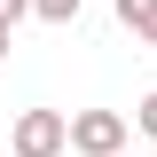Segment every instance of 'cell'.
<instances>
[{
  "label": "cell",
  "instance_id": "obj_1",
  "mask_svg": "<svg viewBox=\"0 0 157 157\" xmlns=\"http://www.w3.org/2000/svg\"><path fill=\"white\" fill-rule=\"evenodd\" d=\"M126 110H71V157H126Z\"/></svg>",
  "mask_w": 157,
  "mask_h": 157
},
{
  "label": "cell",
  "instance_id": "obj_2",
  "mask_svg": "<svg viewBox=\"0 0 157 157\" xmlns=\"http://www.w3.org/2000/svg\"><path fill=\"white\" fill-rule=\"evenodd\" d=\"M8 149H16V157H63V149H71V110H16Z\"/></svg>",
  "mask_w": 157,
  "mask_h": 157
},
{
  "label": "cell",
  "instance_id": "obj_3",
  "mask_svg": "<svg viewBox=\"0 0 157 157\" xmlns=\"http://www.w3.org/2000/svg\"><path fill=\"white\" fill-rule=\"evenodd\" d=\"M110 8H118V24H126L141 47H157V0H110Z\"/></svg>",
  "mask_w": 157,
  "mask_h": 157
},
{
  "label": "cell",
  "instance_id": "obj_4",
  "mask_svg": "<svg viewBox=\"0 0 157 157\" xmlns=\"http://www.w3.org/2000/svg\"><path fill=\"white\" fill-rule=\"evenodd\" d=\"M32 16L63 32V24H78V16H86V0H32Z\"/></svg>",
  "mask_w": 157,
  "mask_h": 157
},
{
  "label": "cell",
  "instance_id": "obj_5",
  "mask_svg": "<svg viewBox=\"0 0 157 157\" xmlns=\"http://www.w3.org/2000/svg\"><path fill=\"white\" fill-rule=\"evenodd\" d=\"M134 126H141V134H149V141H157V86H149V94H141V102H134Z\"/></svg>",
  "mask_w": 157,
  "mask_h": 157
},
{
  "label": "cell",
  "instance_id": "obj_6",
  "mask_svg": "<svg viewBox=\"0 0 157 157\" xmlns=\"http://www.w3.org/2000/svg\"><path fill=\"white\" fill-rule=\"evenodd\" d=\"M24 16H32V0H0V24H8V32H16Z\"/></svg>",
  "mask_w": 157,
  "mask_h": 157
},
{
  "label": "cell",
  "instance_id": "obj_7",
  "mask_svg": "<svg viewBox=\"0 0 157 157\" xmlns=\"http://www.w3.org/2000/svg\"><path fill=\"white\" fill-rule=\"evenodd\" d=\"M0 63H8V24H0Z\"/></svg>",
  "mask_w": 157,
  "mask_h": 157
}]
</instances>
